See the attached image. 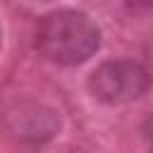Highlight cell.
<instances>
[{
    "label": "cell",
    "mask_w": 153,
    "mask_h": 153,
    "mask_svg": "<svg viewBox=\"0 0 153 153\" xmlns=\"http://www.w3.org/2000/svg\"><path fill=\"white\" fill-rule=\"evenodd\" d=\"M151 153H153V148H151Z\"/></svg>",
    "instance_id": "3957f363"
},
{
    "label": "cell",
    "mask_w": 153,
    "mask_h": 153,
    "mask_svg": "<svg viewBox=\"0 0 153 153\" xmlns=\"http://www.w3.org/2000/svg\"><path fill=\"white\" fill-rule=\"evenodd\" d=\"M93 98L108 105H120L141 98L151 88V74L141 62L134 60H110L103 62L88 79Z\"/></svg>",
    "instance_id": "7a4b0ae2"
},
{
    "label": "cell",
    "mask_w": 153,
    "mask_h": 153,
    "mask_svg": "<svg viewBox=\"0 0 153 153\" xmlns=\"http://www.w3.org/2000/svg\"><path fill=\"white\" fill-rule=\"evenodd\" d=\"M36 45L50 62L79 65L98 50L100 31L79 10H55L38 22Z\"/></svg>",
    "instance_id": "6da1fadb"
}]
</instances>
